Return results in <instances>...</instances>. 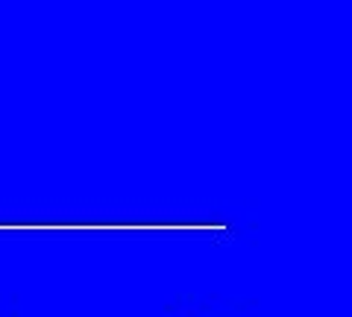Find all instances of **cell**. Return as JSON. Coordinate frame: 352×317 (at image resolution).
I'll list each match as a JSON object with an SVG mask.
<instances>
[]
</instances>
